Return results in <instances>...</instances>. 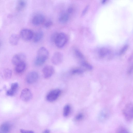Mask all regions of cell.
<instances>
[{"label":"cell","mask_w":133,"mask_h":133,"mask_svg":"<svg viewBox=\"0 0 133 133\" xmlns=\"http://www.w3.org/2000/svg\"><path fill=\"white\" fill-rule=\"evenodd\" d=\"M11 129V126L8 122H5L0 126V133H9Z\"/></svg>","instance_id":"15"},{"label":"cell","mask_w":133,"mask_h":133,"mask_svg":"<svg viewBox=\"0 0 133 133\" xmlns=\"http://www.w3.org/2000/svg\"><path fill=\"white\" fill-rule=\"evenodd\" d=\"M63 59V54L60 52H56L52 56L51 58V62L54 65H58L62 63Z\"/></svg>","instance_id":"8"},{"label":"cell","mask_w":133,"mask_h":133,"mask_svg":"<svg viewBox=\"0 0 133 133\" xmlns=\"http://www.w3.org/2000/svg\"><path fill=\"white\" fill-rule=\"evenodd\" d=\"M67 40V36L65 33L63 32L57 33L54 42L56 46L61 48L65 46Z\"/></svg>","instance_id":"2"},{"label":"cell","mask_w":133,"mask_h":133,"mask_svg":"<svg viewBox=\"0 0 133 133\" xmlns=\"http://www.w3.org/2000/svg\"><path fill=\"white\" fill-rule=\"evenodd\" d=\"M38 77V74L37 72L32 71L27 74L26 77V81L29 84H33L37 81Z\"/></svg>","instance_id":"10"},{"label":"cell","mask_w":133,"mask_h":133,"mask_svg":"<svg viewBox=\"0 0 133 133\" xmlns=\"http://www.w3.org/2000/svg\"><path fill=\"white\" fill-rule=\"evenodd\" d=\"M84 117V115L81 113L78 114L75 117V119L77 121H80L82 120Z\"/></svg>","instance_id":"27"},{"label":"cell","mask_w":133,"mask_h":133,"mask_svg":"<svg viewBox=\"0 0 133 133\" xmlns=\"http://www.w3.org/2000/svg\"><path fill=\"white\" fill-rule=\"evenodd\" d=\"M42 71L44 78L48 79L50 78L53 75L54 72V69L52 66L47 65L43 68Z\"/></svg>","instance_id":"11"},{"label":"cell","mask_w":133,"mask_h":133,"mask_svg":"<svg viewBox=\"0 0 133 133\" xmlns=\"http://www.w3.org/2000/svg\"><path fill=\"white\" fill-rule=\"evenodd\" d=\"M21 132V133H34L33 131L31 130H27L23 129L20 130Z\"/></svg>","instance_id":"31"},{"label":"cell","mask_w":133,"mask_h":133,"mask_svg":"<svg viewBox=\"0 0 133 133\" xmlns=\"http://www.w3.org/2000/svg\"><path fill=\"white\" fill-rule=\"evenodd\" d=\"M26 67V64L25 62L22 63L16 66L15 71L18 73H21L25 70Z\"/></svg>","instance_id":"18"},{"label":"cell","mask_w":133,"mask_h":133,"mask_svg":"<svg viewBox=\"0 0 133 133\" xmlns=\"http://www.w3.org/2000/svg\"><path fill=\"white\" fill-rule=\"evenodd\" d=\"M26 5V3L25 1H20L17 3L16 7V9L17 11H21L25 8Z\"/></svg>","instance_id":"19"},{"label":"cell","mask_w":133,"mask_h":133,"mask_svg":"<svg viewBox=\"0 0 133 133\" xmlns=\"http://www.w3.org/2000/svg\"><path fill=\"white\" fill-rule=\"evenodd\" d=\"M110 53V51L108 49L103 48L99 50V55L101 57L103 58L109 54Z\"/></svg>","instance_id":"20"},{"label":"cell","mask_w":133,"mask_h":133,"mask_svg":"<svg viewBox=\"0 0 133 133\" xmlns=\"http://www.w3.org/2000/svg\"><path fill=\"white\" fill-rule=\"evenodd\" d=\"M80 64L82 66L87 70H91L93 69V66L86 62L84 61H82L80 63Z\"/></svg>","instance_id":"23"},{"label":"cell","mask_w":133,"mask_h":133,"mask_svg":"<svg viewBox=\"0 0 133 133\" xmlns=\"http://www.w3.org/2000/svg\"><path fill=\"white\" fill-rule=\"evenodd\" d=\"M84 72V70L80 68H75L73 69L71 71V73L73 75L81 74Z\"/></svg>","instance_id":"25"},{"label":"cell","mask_w":133,"mask_h":133,"mask_svg":"<svg viewBox=\"0 0 133 133\" xmlns=\"http://www.w3.org/2000/svg\"><path fill=\"white\" fill-rule=\"evenodd\" d=\"M88 8L89 6L88 5H87L83 10L82 12V15H84L85 14V13L87 12L88 9Z\"/></svg>","instance_id":"32"},{"label":"cell","mask_w":133,"mask_h":133,"mask_svg":"<svg viewBox=\"0 0 133 133\" xmlns=\"http://www.w3.org/2000/svg\"><path fill=\"white\" fill-rule=\"evenodd\" d=\"M133 70V66H131L128 70V73L129 74H131Z\"/></svg>","instance_id":"33"},{"label":"cell","mask_w":133,"mask_h":133,"mask_svg":"<svg viewBox=\"0 0 133 133\" xmlns=\"http://www.w3.org/2000/svg\"><path fill=\"white\" fill-rule=\"evenodd\" d=\"M44 35L43 32L42 30H39L34 34L33 38V42L36 43H38L42 39Z\"/></svg>","instance_id":"14"},{"label":"cell","mask_w":133,"mask_h":133,"mask_svg":"<svg viewBox=\"0 0 133 133\" xmlns=\"http://www.w3.org/2000/svg\"><path fill=\"white\" fill-rule=\"evenodd\" d=\"M123 113L125 119L128 121H131L133 119V106L132 103L127 104L123 110Z\"/></svg>","instance_id":"4"},{"label":"cell","mask_w":133,"mask_h":133,"mask_svg":"<svg viewBox=\"0 0 133 133\" xmlns=\"http://www.w3.org/2000/svg\"><path fill=\"white\" fill-rule=\"evenodd\" d=\"M52 22L50 20H48L45 21L44 23V26L46 28H48L51 27L53 25Z\"/></svg>","instance_id":"26"},{"label":"cell","mask_w":133,"mask_h":133,"mask_svg":"<svg viewBox=\"0 0 133 133\" xmlns=\"http://www.w3.org/2000/svg\"><path fill=\"white\" fill-rule=\"evenodd\" d=\"M49 52L45 47H42L38 50L37 56L34 64L37 66H42L47 59L49 56Z\"/></svg>","instance_id":"1"},{"label":"cell","mask_w":133,"mask_h":133,"mask_svg":"<svg viewBox=\"0 0 133 133\" xmlns=\"http://www.w3.org/2000/svg\"><path fill=\"white\" fill-rule=\"evenodd\" d=\"M1 45V43H0V45Z\"/></svg>","instance_id":"35"},{"label":"cell","mask_w":133,"mask_h":133,"mask_svg":"<svg viewBox=\"0 0 133 133\" xmlns=\"http://www.w3.org/2000/svg\"><path fill=\"white\" fill-rule=\"evenodd\" d=\"M20 36L16 34H13L10 37L9 42L12 45L14 46L16 45L19 40Z\"/></svg>","instance_id":"16"},{"label":"cell","mask_w":133,"mask_h":133,"mask_svg":"<svg viewBox=\"0 0 133 133\" xmlns=\"http://www.w3.org/2000/svg\"><path fill=\"white\" fill-rule=\"evenodd\" d=\"M26 56L25 54L20 53L15 55L12 59V63L16 66L22 63L25 62Z\"/></svg>","instance_id":"7"},{"label":"cell","mask_w":133,"mask_h":133,"mask_svg":"<svg viewBox=\"0 0 133 133\" xmlns=\"http://www.w3.org/2000/svg\"><path fill=\"white\" fill-rule=\"evenodd\" d=\"M75 54L77 57L81 60H84L85 57L83 54L79 50L75 49L74 50Z\"/></svg>","instance_id":"24"},{"label":"cell","mask_w":133,"mask_h":133,"mask_svg":"<svg viewBox=\"0 0 133 133\" xmlns=\"http://www.w3.org/2000/svg\"><path fill=\"white\" fill-rule=\"evenodd\" d=\"M45 17L42 14L39 13L35 15L32 20V24L35 26H38L44 23L45 21Z\"/></svg>","instance_id":"6"},{"label":"cell","mask_w":133,"mask_h":133,"mask_svg":"<svg viewBox=\"0 0 133 133\" xmlns=\"http://www.w3.org/2000/svg\"><path fill=\"white\" fill-rule=\"evenodd\" d=\"M117 133H129L128 131L126 129L121 128L118 130Z\"/></svg>","instance_id":"28"},{"label":"cell","mask_w":133,"mask_h":133,"mask_svg":"<svg viewBox=\"0 0 133 133\" xmlns=\"http://www.w3.org/2000/svg\"><path fill=\"white\" fill-rule=\"evenodd\" d=\"M71 110L70 106L67 104L64 107L63 110V115L64 117L68 116L69 115Z\"/></svg>","instance_id":"22"},{"label":"cell","mask_w":133,"mask_h":133,"mask_svg":"<svg viewBox=\"0 0 133 133\" xmlns=\"http://www.w3.org/2000/svg\"><path fill=\"white\" fill-rule=\"evenodd\" d=\"M18 87V85L17 83L12 84L11 89L7 91L6 92L7 95L12 96L14 95L16 92Z\"/></svg>","instance_id":"13"},{"label":"cell","mask_w":133,"mask_h":133,"mask_svg":"<svg viewBox=\"0 0 133 133\" xmlns=\"http://www.w3.org/2000/svg\"><path fill=\"white\" fill-rule=\"evenodd\" d=\"M33 95L30 90L29 89L26 88L22 91L21 98L22 100L25 102H27L32 98Z\"/></svg>","instance_id":"9"},{"label":"cell","mask_w":133,"mask_h":133,"mask_svg":"<svg viewBox=\"0 0 133 133\" xmlns=\"http://www.w3.org/2000/svg\"><path fill=\"white\" fill-rule=\"evenodd\" d=\"M61 90L59 89H53L49 91L46 96L47 100L49 102H53L56 100L60 96Z\"/></svg>","instance_id":"3"},{"label":"cell","mask_w":133,"mask_h":133,"mask_svg":"<svg viewBox=\"0 0 133 133\" xmlns=\"http://www.w3.org/2000/svg\"><path fill=\"white\" fill-rule=\"evenodd\" d=\"M50 131L48 129H46L45 130L43 133H50Z\"/></svg>","instance_id":"34"},{"label":"cell","mask_w":133,"mask_h":133,"mask_svg":"<svg viewBox=\"0 0 133 133\" xmlns=\"http://www.w3.org/2000/svg\"><path fill=\"white\" fill-rule=\"evenodd\" d=\"M108 116V113L107 110H104L100 112L99 116V119L100 121H105Z\"/></svg>","instance_id":"17"},{"label":"cell","mask_w":133,"mask_h":133,"mask_svg":"<svg viewBox=\"0 0 133 133\" xmlns=\"http://www.w3.org/2000/svg\"><path fill=\"white\" fill-rule=\"evenodd\" d=\"M74 11L73 8L71 6L69 7L67 9L66 12L69 15L71 14Z\"/></svg>","instance_id":"30"},{"label":"cell","mask_w":133,"mask_h":133,"mask_svg":"<svg viewBox=\"0 0 133 133\" xmlns=\"http://www.w3.org/2000/svg\"><path fill=\"white\" fill-rule=\"evenodd\" d=\"M69 15L66 12H63L60 14L59 21L62 24H65L68 22L69 20Z\"/></svg>","instance_id":"12"},{"label":"cell","mask_w":133,"mask_h":133,"mask_svg":"<svg viewBox=\"0 0 133 133\" xmlns=\"http://www.w3.org/2000/svg\"><path fill=\"white\" fill-rule=\"evenodd\" d=\"M12 74V71L9 69H5L3 72L4 78L6 79H9L11 78Z\"/></svg>","instance_id":"21"},{"label":"cell","mask_w":133,"mask_h":133,"mask_svg":"<svg viewBox=\"0 0 133 133\" xmlns=\"http://www.w3.org/2000/svg\"><path fill=\"white\" fill-rule=\"evenodd\" d=\"M34 35L33 32L28 29L22 30L20 33V37L26 41H29L33 39Z\"/></svg>","instance_id":"5"},{"label":"cell","mask_w":133,"mask_h":133,"mask_svg":"<svg viewBox=\"0 0 133 133\" xmlns=\"http://www.w3.org/2000/svg\"><path fill=\"white\" fill-rule=\"evenodd\" d=\"M128 48L127 45H125L121 49L119 53V54L121 55L124 53L127 50Z\"/></svg>","instance_id":"29"}]
</instances>
